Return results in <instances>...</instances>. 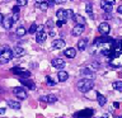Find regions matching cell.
I'll use <instances>...</instances> for the list:
<instances>
[{
	"mask_svg": "<svg viewBox=\"0 0 122 118\" xmlns=\"http://www.w3.org/2000/svg\"><path fill=\"white\" fill-rule=\"evenodd\" d=\"M93 86H94V83L92 81V79H81L76 83V88L81 93H88L89 90L93 89Z\"/></svg>",
	"mask_w": 122,
	"mask_h": 118,
	"instance_id": "6da1fadb",
	"label": "cell"
},
{
	"mask_svg": "<svg viewBox=\"0 0 122 118\" xmlns=\"http://www.w3.org/2000/svg\"><path fill=\"white\" fill-rule=\"evenodd\" d=\"M14 57V52L10 48L4 47L0 49V64H6Z\"/></svg>",
	"mask_w": 122,
	"mask_h": 118,
	"instance_id": "7a4b0ae2",
	"label": "cell"
},
{
	"mask_svg": "<svg viewBox=\"0 0 122 118\" xmlns=\"http://www.w3.org/2000/svg\"><path fill=\"white\" fill-rule=\"evenodd\" d=\"M46 38H47V33L43 32V25L38 27L37 32H36V41L38 43H43L46 41Z\"/></svg>",
	"mask_w": 122,
	"mask_h": 118,
	"instance_id": "3957f363",
	"label": "cell"
},
{
	"mask_svg": "<svg viewBox=\"0 0 122 118\" xmlns=\"http://www.w3.org/2000/svg\"><path fill=\"white\" fill-rule=\"evenodd\" d=\"M11 72H14V74L19 75L22 79H28L29 76H30V72L27 71V70H24V69H22V67H13V69H11Z\"/></svg>",
	"mask_w": 122,
	"mask_h": 118,
	"instance_id": "277c9868",
	"label": "cell"
},
{
	"mask_svg": "<svg viewBox=\"0 0 122 118\" xmlns=\"http://www.w3.org/2000/svg\"><path fill=\"white\" fill-rule=\"evenodd\" d=\"M13 93H14V95L17 97L18 99H20V100H23V99H25L28 95H27V91L23 89L22 86H17V88H14L13 89Z\"/></svg>",
	"mask_w": 122,
	"mask_h": 118,
	"instance_id": "5b68a950",
	"label": "cell"
},
{
	"mask_svg": "<svg viewBox=\"0 0 122 118\" xmlns=\"http://www.w3.org/2000/svg\"><path fill=\"white\" fill-rule=\"evenodd\" d=\"M109 30H111V27H109L108 23H106V22L101 23L99 27H98V32L101 33L102 36H107V34L109 33Z\"/></svg>",
	"mask_w": 122,
	"mask_h": 118,
	"instance_id": "8992f818",
	"label": "cell"
},
{
	"mask_svg": "<svg viewBox=\"0 0 122 118\" xmlns=\"http://www.w3.org/2000/svg\"><path fill=\"white\" fill-rule=\"evenodd\" d=\"M93 113H94V110L93 109H83V110H80V112H78L75 114L76 117H80V118H92V116H93Z\"/></svg>",
	"mask_w": 122,
	"mask_h": 118,
	"instance_id": "52a82bcc",
	"label": "cell"
},
{
	"mask_svg": "<svg viewBox=\"0 0 122 118\" xmlns=\"http://www.w3.org/2000/svg\"><path fill=\"white\" fill-rule=\"evenodd\" d=\"M52 66L55 69H59V70H62V69L65 67V61L62 59H53L52 60Z\"/></svg>",
	"mask_w": 122,
	"mask_h": 118,
	"instance_id": "ba28073f",
	"label": "cell"
},
{
	"mask_svg": "<svg viewBox=\"0 0 122 118\" xmlns=\"http://www.w3.org/2000/svg\"><path fill=\"white\" fill-rule=\"evenodd\" d=\"M41 102H45V103H56L57 102V97L53 94H50V95H45V97H41L40 98Z\"/></svg>",
	"mask_w": 122,
	"mask_h": 118,
	"instance_id": "9c48e42d",
	"label": "cell"
},
{
	"mask_svg": "<svg viewBox=\"0 0 122 118\" xmlns=\"http://www.w3.org/2000/svg\"><path fill=\"white\" fill-rule=\"evenodd\" d=\"M13 23H14V22H13V18L9 15V17H4L1 24H3V27H4L5 29H10L11 25H13Z\"/></svg>",
	"mask_w": 122,
	"mask_h": 118,
	"instance_id": "30bf717a",
	"label": "cell"
},
{
	"mask_svg": "<svg viewBox=\"0 0 122 118\" xmlns=\"http://www.w3.org/2000/svg\"><path fill=\"white\" fill-rule=\"evenodd\" d=\"M84 32V25H75L74 28H72L71 30V33H72V36H75V37H78V36H81V33Z\"/></svg>",
	"mask_w": 122,
	"mask_h": 118,
	"instance_id": "8fae6325",
	"label": "cell"
},
{
	"mask_svg": "<svg viewBox=\"0 0 122 118\" xmlns=\"http://www.w3.org/2000/svg\"><path fill=\"white\" fill-rule=\"evenodd\" d=\"M64 55L66 56L67 59H74V57L76 56V49H75V48H72V47H69V48L65 49Z\"/></svg>",
	"mask_w": 122,
	"mask_h": 118,
	"instance_id": "7c38bea8",
	"label": "cell"
},
{
	"mask_svg": "<svg viewBox=\"0 0 122 118\" xmlns=\"http://www.w3.org/2000/svg\"><path fill=\"white\" fill-rule=\"evenodd\" d=\"M20 83H22L24 86L28 88V89H30V90L36 89V85H34V83L32 81V80H28V79H20Z\"/></svg>",
	"mask_w": 122,
	"mask_h": 118,
	"instance_id": "4fadbf2b",
	"label": "cell"
},
{
	"mask_svg": "<svg viewBox=\"0 0 122 118\" xmlns=\"http://www.w3.org/2000/svg\"><path fill=\"white\" fill-rule=\"evenodd\" d=\"M56 15L59 18V20H62V22H66L67 18H66V10L65 9H59L56 11Z\"/></svg>",
	"mask_w": 122,
	"mask_h": 118,
	"instance_id": "5bb4252c",
	"label": "cell"
},
{
	"mask_svg": "<svg viewBox=\"0 0 122 118\" xmlns=\"http://www.w3.org/2000/svg\"><path fill=\"white\" fill-rule=\"evenodd\" d=\"M52 47L56 49H61L65 47V41L64 39H55L52 42Z\"/></svg>",
	"mask_w": 122,
	"mask_h": 118,
	"instance_id": "9a60e30c",
	"label": "cell"
},
{
	"mask_svg": "<svg viewBox=\"0 0 122 118\" xmlns=\"http://www.w3.org/2000/svg\"><path fill=\"white\" fill-rule=\"evenodd\" d=\"M101 8L103 9V11H106V13H111L112 11V8H113V5L112 4H108V3H106L104 0L101 3Z\"/></svg>",
	"mask_w": 122,
	"mask_h": 118,
	"instance_id": "2e32d148",
	"label": "cell"
},
{
	"mask_svg": "<svg viewBox=\"0 0 122 118\" xmlns=\"http://www.w3.org/2000/svg\"><path fill=\"white\" fill-rule=\"evenodd\" d=\"M57 78H59V80L61 83H64V81H66V80L69 79V74L66 71H64V70H60L59 74H57Z\"/></svg>",
	"mask_w": 122,
	"mask_h": 118,
	"instance_id": "e0dca14e",
	"label": "cell"
},
{
	"mask_svg": "<svg viewBox=\"0 0 122 118\" xmlns=\"http://www.w3.org/2000/svg\"><path fill=\"white\" fill-rule=\"evenodd\" d=\"M86 46H88V39L86 38H81V39L78 42V49L79 51H84V49L86 48Z\"/></svg>",
	"mask_w": 122,
	"mask_h": 118,
	"instance_id": "ac0fdd59",
	"label": "cell"
},
{
	"mask_svg": "<svg viewBox=\"0 0 122 118\" xmlns=\"http://www.w3.org/2000/svg\"><path fill=\"white\" fill-rule=\"evenodd\" d=\"M80 72H81V75L86 76L88 79H90V78H93V76H94L93 71H92L90 69H88V67H84V69H81V70H80Z\"/></svg>",
	"mask_w": 122,
	"mask_h": 118,
	"instance_id": "d6986e66",
	"label": "cell"
},
{
	"mask_svg": "<svg viewBox=\"0 0 122 118\" xmlns=\"http://www.w3.org/2000/svg\"><path fill=\"white\" fill-rule=\"evenodd\" d=\"M13 52H14V56H17V57H20V56H23V55L25 53L24 48H23V47H19V46H17V47L13 49Z\"/></svg>",
	"mask_w": 122,
	"mask_h": 118,
	"instance_id": "ffe728a7",
	"label": "cell"
},
{
	"mask_svg": "<svg viewBox=\"0 0 122 118\" xmlns=\"http://www.w3.org/2000/svg\"><path fill=\"white\" fill-rule=\"evenodd\" d=\"M97 100H98V104L101 107H103L107 103L106 97H104V95H102V94H99V93H97Z\"/></svg>",
	"mask_w": 122,
	"mask_h": 118,
	"instance_id": "44dd1931",
	"label": "cell"
},
{
	"mask_svg": "<svg viewBox=\"0 0 122 118\" xmlns=\"http://www.w3.org/2000/svg\"><path fill=\"white\" fill-rule=\"evenodd\" d=\"M74 20L78 23V24L80 25H84L85 24V18L83 17V15H79V14H75V17H74Z\"/></svg>",
	"mask_w": 122,
	"mask_h": 118,
	"instance_id": "7402d4cb",
	"label": "cell"
},
{
	"mask_svg": "<svg viewBox=\"0 0 122 118\" xmlns=\"http://www.w3.org/2000/svg\"><path fill=\"white\" fill-rule=\"evenodd\" d=\"M8 107H10L11 109H20V103L14 102V100H8Z\"/></svg>",
	"mask_w": 122,
	"mask_h": 118,
	"instance_id": "603a6c76",
	"label": "cell"
},
{
	"mask_svg": "<svg viewBox=\"0 0 122 118\" xmlns=\"http://www.w3.org/2000/svg\"><path fill=\"white\" fill-rule=\"evenodd\" d=\"M112 86H113V89L114 90H117V91H122V81H114L113 84H112Z\"/></svg>",
	"mask_w": 122,
	"mask_h": 118,
	"instance_id": "cb8c5ba5",
	"label": "cell"
},
{
	"mask_svg": "<svg viewBox=\"0 0 122 118\" xmlns=\"http://www.w3.org/2000/svg\"><path fill=\"white\" fill-rule=\"evenodd\" d=\"M15 33H17L18 37H23V36L27 33V30H25L24 27H18V28H17V32H15Z\"/></svg>",
	"mask_w": 122,
	"mask_h": 118,
	"instance_id": "d4e9b609",
	"label": "cell"
},
{
	"mask_svg": "<svg viewBox=\"0 0 122 118\" xmlns=\"http://www.w3.org/2000/svg\"><path fill=\"white\" fill-rule=\"evenodd\" d=\"M85 11L90 15L92 18H93V5H92L90 3H88V4H86V6H85Z\"/></svg>",
	"mask_w": 122,
	"mask_h": 118,
	"instance_id": "484cf974",
	"label": "cell"
},
{
	"mask_svg": "<svg viewBox=\"0 0 122 118\" xmlns=\"http://www.w3.org/2000/svg\"><path fill=\"white\" fill-rule=\"evenodd\" d=\"M37 29H38V25L36 24V23H32V25H30V27H29V29H28V33L33 34V33H36V32H37Z\"/></svg>",
	"mask_w": 122,
	"mask_h": 118,
	"instance_id": "4316f807",
	"label": "cell"
},
{
	"mask_svg": "<svg viewBox=\"0 0 122 118\" xmlns=\"http://www.w3.org/2000/svg\"><path fill=\"white\" fill-rule=\"evenodd\" d=\"M37 5L40 6V8H41V10H43V11H46V10H47L48 8H50V6H48V4L46 3V1H43V3H40V4H37Z\"/></svg>",
	"mask_w": 122,
	"mask_h": 118,
	"instance_id": "83f0119b",
	"label": "cell"
},
{
	"mask_svg": "<svg viewBox=\"0 0 122 118\" xmlns=\"http://www.w3.org/2000/svg\"><path fill=\"white\" fill-rule=\"evenodd\" d=\"M74 17H75V14H74V11H72L71 9L66 10V18L67 19H74Z\"/></svg>",
	"mask_w": 122,
	"mask_h": 118,
	"instance_id": "f1b7e54d",
	"label": "cell"
},
{
	"mask_svg": "<svg viewBox=\"0 0 122 118\" xmlns=\"http://www.w3.org/2000/svg\"><path fill=\"white\" fill-rule=\"evenodd\" d=\"M28 0H17V5L18 6H25Z\"/></svg>",
	"mask_w": 122,
	"mask_h": 118,
	"instance_id": "f546056e",
	"label": "cell"
},
{
	"mask_svg": "<svg viewBox=\"0 0 122 118\" xmlns=\"http://www.w3.org/2000/svg\"><path fill=\"white\" fill-rule=\"evenodd\" d=\"M46 81H47V85H50V86H53V85L56 84V83L51 79V78H50V76H47V78H46Z\"/></svg>",
	"mask_w": 122,
	"mask_h": 118,
	"instance_id": "4dcf8cb0",
	"label": "cell"
},
{
	"mask_svg": "<svg viewBox=\"0 0 122 118\" xmlns=\"http://www.w3.org/2000/svg\"><path fill=\"white\" fill-rule=\"evenodd\" d=\"M11 18H13V22H17L18 19H19V14L18 13H14L13 15H11Z\"/></svg>",
	"mask_w": 122,
	"mask_h": 118,
	"instance_id": "1f68e13d",
	"label": "cell"
},
{
	"mask_svg": "<svg viewBox=\"0 0 122 118\" xmlns=\"http://www.w3.org/2000/svg\"><path fill=\"white\" fill-rule=\"evenodd\" d=\"M47 27H48V28H52V27H53V22H52V19H48V20H47Z\"/></svg>",
	"mask_w": 122,
	"mask_h": 118,
	"instance_id": "d6a6232c",
	"label": "cell"
},
{
	"mask_svg": "<svg viewBox=\"0 0 122 118\" xmlns=\"http://www.w3.org/2000/svg\"><path fill=\"white\" fill-rule=\"evenodd\" d=\"M19 8H20V6L15 5V6L13 8V13H19Z\"/></svg>",
	"mask_w": 122,
	"mask_h": 118,
	"instance_id": "836d02e7",
	"label": "cell"
},
{
	"mask_svg": "<svg viewBox=\"0 0 122 118\" xmlns=\"http://www.w3.org/2000/svg\"><path fill=\"white\" fill-rule=\"evenodd\" d=\"M64 23H65V22H62V20H59V22L56 23V25H57V27H60V28H61V27L64 25Z\"/></svg>",
	"mask_w": 122,
	"mask_h": 118,
	"instance_id": "e575fe53",
	"label": "cell"
},
{
	"mask_svg": "<svg viewBox=\"0 0 122 118\" xmlns=\"http://www.w3.org/2000/svg\"><path fill=\"white\" fill-rule=\"evenodd\" d=\"M65 0H55V4H64Z\"/></svg>",
	"mask_w": 122,
	"mask_h": 118,
	"instance_id": "d590c367",
	"label": "cell"
},
{
	"mask_svg": "<svg viewBox=\"0 0 122 118\" xmlns=\"http://www.w3.org/2000/svg\"><path fill=\"white\" fill-rule=\"evenodd\" d=\"M104 1H106V3H108V4H112V5L114 4V0H104Z\"/></svg>",
	"mask_w": 122,
	"mask_h": 118,
	"instance_id": "8d00e7d4",
	"label": "cell"
},
{
	"mask_svg": "<svg viewBox=\"0 0 122 118\" xmlns=\"http://www.w3.org/2000/svg\"><path fill=\"white\" fill-rule=\"evenodd\" d=\"M117 11H118V13H120V14H122V5H120V6H118Z\"/></svg>",
	"mask_w": 122,
	"mask_h": 118,
	"instance_id": "74e56055",
	"label": "cell"
},
{
	"mask_svg": "<svg viewBox=\"0 0 122 118\" xmlns=\"http://www.w3.org/2000/svg\"><path fill=\"white\" fill-rule=\"evenodd\" d=\"M3 19H4V15H3L1 13H0V24L3 23Z\"/></svg>",
	"mask_w": 122,
	"mask_h": 118,
	"instance_id": "f35d334b",
	"label": "cell"
},
{
	"mask_svg": "<svg viewBox=\"0 0 122 118\" xmlns=\"http://www.w3.org/2000/svg\"><path fill=\"white\" fill-rule=\"evenodd\" d=\"M93 67H94V69H98V67H99V65H98L97 62H93Z\"/></svg>",
	"mask_w": 122,
	"mask_h": 118,
	"instance_id": "ab89813d",
	"label": "cell"
},
{
	"mask_svg": "<svg viewBox=\"0 0 122 118\" xmlns=\"http://www.w3.org/2000/svg\"><path fill=\"white\" fill-rule=\"evenodd\" d=\"M5 113V108H0V114H4Z\"/></svg>",
	"mask_w": 122,
	"mask_h": 118,
	"instance_id": "60d3db41",
	"label": "cell"
},
{
	"mask_svg": "<svg viewBox=\"0 0 122 118\" xmlns=\"http://www.w3.org/2000/svg\"><path fill=\"white\" fill-rule=\"evenodd\" d=\"M113 105H114V108H118V107H120V104H118V103H117V102H116V103H114V104H113Z\"/></svg>",
	"mask_w": 122,
	"mask_h": 118,
	"instance_id": "b9f144b4",
	"label": "cell"
},
{
	"mask_svg": "<svg viewBox=\"0 0 122 118\" xmlns=\"http://www.w3.org/2000/svg\"><path fill=\"white\" fill-rule=\"evenodd\" d=\"M37 1V4H40V3H43V1H46V0H36Z\"/></svg>",
	"mask_w": 122,
	"mask_h": 118,
	"instance_id": "7bdbcfd3",
	"label": "cell"
},
{
	"mask_svg": "<svg viewBox=\"0 0 122 118\" xmlns=\"http://www.w3.org/2000/svg\"><path fill=\"white\" fill-rule=\"evenodd\" d=\"M94 118H107V116H102V117H94Z\"/></svg>",
	"mask_w": 122,
	"mask_h": 118,
	"instance_id": "ee69618b",
	"label": "cell"
},
{
	"mask_svg": "<svg viewBox=\"0 0 122 118\" xmlns=\"http://www.w3.org/2000/svg\"><path fill=\"white\" fill-rule=\"evenodd\" d=\"M72 118H80V117H76V116H74V117H72Z\"/></svg>",
	"mask_w": 122,
	"mask_h": 118,
	"instance_id": "f6af8a7d",
	"label": "cell"
},
{
	"mask_svg": "<svg viewBox=\"0 0 122 118\" xmlns=\"http://www.w3.org/2000/svg\"><path fill=\"white\" fill-rule=\"evenodd\" d=\"M114 118H120V117H114Z\"/></svg>",
	"mask_w": 122,
	"mask_h": 118,
	"instance_id": "bcb514c9",
	"label": "cell"
},
{
	"mask_svg": "<svg viewBox=\"0 0 122 118\" xmlns=\"http://www.w3.org/2000/svg\"><path fill=\"white\" fill-rule=\"evenodd\" d=\"M120 118H122V116H120Z\"/></svg>",
	"mask_w": 122,
	"mask_h": 118,
	"instance_id": "7dc6e473",
	"label": "cell"
},
{
	"mask_svg": "<svg viewBox=\"0 0 122 118\" xmlns=\"http://www.w3.org/2000/svg\"><path fill=\"white\" fill-rule=\"evenodd\" d=\"M70 1H72V0H70Z\"/></svg>",
	"mask_w": 122,
	"mask_h": 118,
	"instance_id": "c3c4849f",
	"label": "cell"
}]
</instances>
